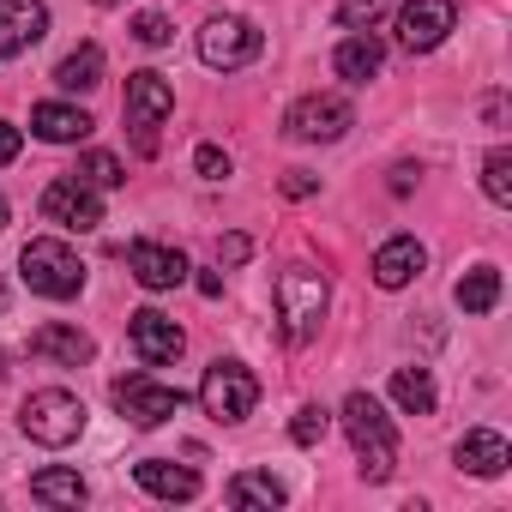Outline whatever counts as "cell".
I'll use <instances>...</instances> for the list:
<instances>
[{"label":"cell","mask_w":512,"mask_h":512,"mask_svg":"<svg viewBox=\"0 0 512 512\" xmlns=\"http://www.w3.org/2000/svg\"><path fill=\"white\" fill-rule=\"evenodd\" d=\"M91 115L85 109H73V103H37L31 109V133L43 139V145H79V139H91Z\"/></svg>","instance_id":"obj_16"},{"label":"cell","mask_w":512,"mask_h":512,"mask_svg":"<svg viewBox=\"0 0 512 512\" xmlns=\"http://www.w3.org/2000/svg\"><path fill=\"white\" fill-rule=\"evenodd\" d=\"M193 163H199V175H205V181H223V175H229V151H217V145H199V151H193Z\"/></svg>","instance_id":"obj_31"},{"label":"cell","mask_w":512,"mask_h":512,"mask_svg":"<svg viewBox=\"0 0 512 512\" xmlns=\"http://www.w3.org/2000/svg\"><path fill=\"white\" fill-rule=\"evenodd\" d=\"M169 115H175V85L163 73H133L127 79V127H133V139H139L145 157L157 151V127Z\"/></svg>","instance_id":"obj_6"},{"label":"cell","mask_w":512,"mask_h":512,"mask_svg":"<svg viewBox=\"0 0 512 512\" xmlns=\"http://www.w3.org/2000/svg\"><path fill=\"white\" fill-rule=\"evenodd\" d=\"M278 320H284V338L290 344H308L326 320V278L314 266H290L278 278Z\"/></svg>","instance_id":"obj_3"},{"label":"cell","mask_w":512,"mask_h":512,"mask_svg":"<svg viewBox=\"0 0 512 512\" xmlns=\"http://www.w3.org/2000/svg\"><path fill=\"white\" fill-rule=\"evenodd\" d=\"M115 410L133 428H163L181 410V392L175 386H157L151 374H127V380H115Z\"/></svg>","instance_id":"obj_10"},{"label":"cell","mask_w":512,"mask_h":512,"mask_svg":"<svg viewBox=\"0 0 512 512\" xmlns=\"http://www.w3.org/2000/svg\"><path fill=\"white\" fill-rule=\"evenodd\" d=\"M31 500H43V506H79L85 500V476L79 470H37L31 476Z\"/></svg>","instance_id":"obj_23"},{"label":"cell","mask_w":512,"mask_h":512,"mask_svg":"<svg viewBox=\"0 0 512 512\" xmlns=\"http://www.w3.org/2000/svg\"><path fill=\"white\" fill-rule=\"evenodd\" d=\"M133 37H139L145 49H163L175 31H169V19H163V13H139V19H133Z\"/></svg>","instance_id":"obj_30"},{"label":"cell","mask_w":512,"mask_h":512,"mask_svg":"<svg viewBox=\"0 0 512 512\" xmlns=\"http://www.w3.org/2000/svg\"><path fill=\"white\" fill-rule=\"evenodd\" d=\"M223 494H229V506H284V482L266 470H241Z\"/></svg>","instance_id":"obj_22"},{"label":"cell","mask_w":512,"mask_h":512,"mask_svg":"<svg viewBox=\"0 0 512 512\" xmlns=\"http://www.w3.org/2000/svg\"><path fill=\"white\" fill-rule=\"evenodd\" d=\"M392 398L410 416H434V380H428V368H398L392 374Z\"/></svg>","instance_id":"obj_25"},{"label":"cell","mask_w":512,"mask_h":512,"mask_svg":"<svg viewBox=\"0 0 512 512\" xmlns=\"http://www.w3.org/2000/svg\"><path fill=\"white\" fill-rule=\"evenodd\" d=\"M19 272H25V284H31L37 296H49V302H73V296L85 290V266H79V253H73L67 241H55V235L25 241Z\"/></svg>","instance_id":"obj_2"},{"label":"cell","mask_w":512,"mask_h":512,"mask_svg":"<svg viewBox=\"0 0 512 512\" xmlns=\"http://www.w3.org/2000/svg\"><path fill=\"white\" fill-rule=\"evenodd\" d=\"M0 229H7V199H0Z\"/></svg>","instance_id":"obj_36"},{"label":"cell","mask_w":512,"mask_h":512,"mask_svg":"<svg viewBox=\"0 0 512 512\" xmlns=\"http://www.w3.org/2000/svg\"><path fill=\"white\" fill-rule=\"evenodd\" d=\"M452 296H458V308H464V314H488V308L500 302V272H494V266H476V272H464V278H458V290H452Z\"/></svg>","instance_id":"obj_24"},{"label":"cell","mask_w":512,"mask_h":512,"mask_svg":"<svg viewBox=\"0 0 512 512\" xmlns=\"http://www.w3.org/2000/svg\"><path fill=\"white\" fill-rule=\"evenodd\" d=\"M199 404L211 422H241L253 416V404H260V380H253V368L241 362H211L205 380H199Z\"/></svg>","instance_id":"obj_5"},{"label":"cell","mask_w":512,"mask_h":512,"mask_svg":"<svg viewBox=\"0 0 512 512\" xmlns=\"http://www.w3.org/2000/svg\"><path fill=\"white\" fill-rule=\"evenodd\" d=\"M332 67H338V79H350V85H368V79L386 67V49H380L368 31H356V37H344V43H338Z\"/></svg>","instance_id":"obj_19"},{"label":"cell","mask_w":512,"mask_h":512,"mask_svg":"<svg viewBox=\"0 0 512 512\" xmlns=\"http://www.w3.org/2000/svg\"><path fill=\"white\" fill-rule=\"evenodd\" d=\"M350 127H356V109H350L344 97H332V91H314V97H302V103L284 115V133L302 139V145H332V139H344Z\"/></svg>","instance_id":"obj_8"},{"label":"cell","mask_w":512,"mask_h":512,"mask_svg":"<svg viewBox=\"0 0 512 512\" xmlns=\"http://www.w3.org/2000/svg\"><path fill=\"white\" fill-rule=\"evenodd\" d=\"M458 464H464L470 476H500V470L512 464V452H506V440H500L494 428H470V434L458 440Z\"/></svg>","instance_id":"obj_20"},{"label":"cell","mask_w":512,"mask_h":512,"mask_svg":"<svg viewBox=\"0 0 512 512\" xmlns=\"http://www.w3.org/2000/svg\"><path fill=\"white\" fill-rule=\"evenodd\" d=\"M386 7H392V0H338V25L344 31H374L386 19Z\"/></svg>","instance_id":"obj_27"},{"label":"cell","mask_w":512,"mask_h":512,"mask_svg":"<svg viewBox=\"0 0 512 512\" xmlns=\"http://www.w3.org/2000/svg\"><path fill=\"white\" fill-rule=\"evenodd\" d=\"M55 85H61V91H91V85H103V49H97V43H79V49L55 67Z\"/></svg>","instance_id":"obj_21"},{"label":"cell","mask_w":512,"mask_h":512,"mask_svg":"<svg viewBox=\"0 0 512 512\" xmlns=\"http://www.w3.org/2000/svg\"><path fill=\"white\" fill-rule=\"evenodd\" d=\"M0 308H7V284H0Z\"/></svg>","instance_id":"obj_38"},{"label":"cell","mask_w":512,"mask_h":512,"mask_svg":"<svg viewBox=\"0 0 512 512\" xmlns=\"http://www.w3.org/2000/svg\"><path fill=\"white\" fill-rule=\"evenodd\" d=\"M79 181H91V187H121V181H127V169H121V157L91 151V157L79 163Z\"/></svg>","instance_id":"obj_28"},{"label":"cell","mask_w":512,"mask_h":512,"mask_svg":"<svg viewBox=\"0 0 512 512\" xmlns=\"http://www.w3.org/2000/svg\"><path fill=\"white\" fill-rule=\"evenodd\" d=\"M482 193H488L494 205H512V151H506V145L488 151V163H482Z\"/></svg>","instance_id":"obj_26"},{"label":"cell","mask_w":512,"mask_h":512,"mask_svg":"<svg viewBox=\"0 0 512 512\" xmlns=\"http://www.w3.org/2000/svg\"><path fill=\"white\" fill-rule=\"evenodd\" d=\"M260 49H266V37L253 31L247 19H235V13H217V19H205V31H199V61H205V67H217V73L247 67Z\"/></svg>","instance_id":"obj_7"},{"label":"cell","mask_w":512,"mask_h":512,"mask_svg":"<svg viewBox=\"0 0 512 512\" xmlns=\"http://www.w3.org/2000/svg\"><path fill=\"white\" fill-rule=\"evenodd\" d=\"M199 296H211V302H217V296H223V278H217V272H199Z\"/></svg>","instance_id":"obj_35"},{"label":"cell","mask_w":512,"mask_h":512,"mask_svg":"<svg viewBox=\"0 0 512 512\" xmlns=\"http://www.w3.org/2000/svg\"><path fill=\"white\" fill-rule=\"evenodd\" d=\"M97 7H121V0H97Z\"/></svg>","instance_id":"obj_37"},{"label":"cell","mask_w":512,"mask_h":512,"mask_svg":"<svg viewBox=\"0 0 512 512\" xmlns=\"http://www.w3.org/2000/svg\"><path fill=\"white\" fill-rule=\"evenodd\" d=\"M127 266H133V278H139L145 290H175V284H187V260H181L175 247H163V241H133Z\"/></svg>","instance_id":"obj_14"},{"label":"cell","mask_w":512,"mask_h":512,"mask_svg":"<svg viewBox=\"0 0 512 512\" xmlns=\"http://www.w3.org/2000/svg\"><path fill=\"white\" fill-rule=\"evenodd\" d=\"M344 434H350V446H356L368 482H386V476L398 470V434H392V416L380 410V398L350 392V398H344Z\"/></svg>","instance_id":"obj_1"},{"label":"cell","mask_w":512,"mask_h":512,"mask_svg":"<svg viewBox=\"0 0 512 512\" xmlns=\"http://www.w3.org/2000/svg\"><path fill=\"white\" fill-rule=\"evenodd\" d=\"M247 253H253V241H247V235H223V241H217V260H223V266H241Z\"/></svg>","instance_id":"obj_32"},{"label":"cell","mask_w":512,"mask_h":512,"mask_svg":"<svg viewBox=\"0 0 512 512\" xmlns=\"http://www.w3.org/2000/svg\"><path fill=\"white\" fill-rule=\"evenodd\" d=\"M133 482H139L145 494H157V500H193V494H199V476H193L187 464H169V458L133 464Z\"/></svg>","instance_id":"obj_18"},{"label":"cell","mask_w":512,"mask_h":512,"mask_svg":"<svg viewBox=\"0 0 512 512\" xmlns=\"http://www.w3.org/2000/svg\"><path fill=\"white\" fill-rule=\"evenodd\" d=\"M314 187H320V181H314V175H302V169H290V175H284V193H290V199H308Z\"/></svg>","instance_id":"obj_33"},{"label":"cell","mask_w":512,"mask_h":512,"mask_svg":"<svg viewBox=\"0 0 512 512\" xmlns=\"http://www.w3.org/2000/svg\"><path fill=\"white\" fill-rule=\"evenodd\" d=\"M452 25H458V7H452V0H410V7L398 13V43H404L410 55H428V49L446 43Z\"/></svg>","instance_id":"obj_11"},{"label":"cell","mask_w":512,"mask_h":512,"mask_svg":"<svg viewBox=\"0 0 512 512\" xmlns=\"http://www.w3.org/2000/svg\"><path fill=\"white\" fill-rule=\"evenodd\" d=\"M127 338H133V356L145 362V368H163V362H175L181 356V326L169 320V314H157V308H139V314H127Z\"/></svg>","instance_id":"obj_12"},{"label":"cell","mask_w":512,"mask_h":512,"mask_svg":"<svg viewBox=\"0 0 512 512\" xmlns=\"http://www.w3.org/2000/svg\"><path fill=\"white\" fill-rule=\"evenodd\" d=\"M43 217H49L55 229L91 235V229L103 223V199H97V187H91V181L67 175V181H49V187H43Z\"/></svg>","instance_id":"obj_9"},{"label":"cell","mask_w":512,"mask_h":512,"mask_svg":"<svg viewBox=\"0 0 512 512\" xmlns=\"http://www.w3.org/2000/svg\"><path fill=\"white\" fill-rule=\"evenodd\" d=\"M13 157H19V127L0 121V163H13Z\"/></svg>","instance_id":"obj_34"},{"label":"cell","mask_w":512,"mask_h":512,"mask_svg":"<svg viewBox=\"0 0 512 512\" xmlns=\"http://www.w3.org/2000/svg\"><path fill=\"white\" fill-rule=\"evenodd\" d=\"M43 37H49V7L43 0H0V61L25 55Z\"/></svg>","instance_id":"obj_13"},{"label":"cell","mask_w":512,"mask_h":512,"mask_svg":"<svg viewBox=\"0 0 512 512\" xmlns=\"http://www.w3.org/2000/svg\"><path fill=\"white\" fill-rule=\"evenodd\" d=\"M326 428H332V416L308 404V410H296V422H290V440H296V446H320V440H326Z\"/></svg>","instance_id":"obj_29"},{"label":"cell","mask_w":512,"mask_h":512,"mask_svg":"<svg viewBox=\"0 0 512 512\" xmlns=\"http://www.w3.org/2000/svg\"><path fill=\"white\" fill-rule=\"evenodd\" d=\"M19 428H25L37 446H73V440L85 434V404H79L73 392H61V386L31 392L25 410H19Z\"/></svg>","instance_id":"obj_4"},{"label":"cell","mask_w":512,"mask_h":512,"mask_svg":"<svg viewBox=\"0 0 512 512\" xmlns=\"http://www.w3.org/2000/svg\"><path fill=\"white\" fill-rule=\"evenodd\" d=\"M422 266H428L422 241H416V235H392V241L374 253V284H380V290H404Z\"/></svg>","instance_id":"obj_15"},{"label":"cell","mask_w":512,"mask_h":512,"mask_svg":"<svg viewBox=\"0 0 512 512\" xmlns=\"http://www.w3.org/2000/svg\"><path fill=\"white\" fill-rule=\"evenodd\" d=\"M31 356H55V362H67V368H79V362H91V356H97V344H91V332L49 320V326H37V332H31Z\"/></svg>","instance_id":"obj_17"}]
</instances>
